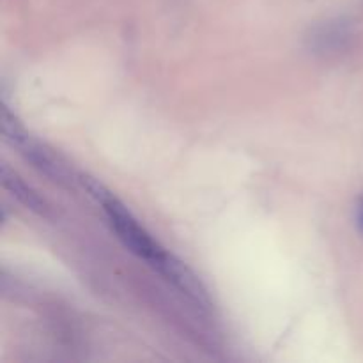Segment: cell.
I'll return each instance as SVG.
<instances>
[{
    "label": "cell",
    "mask_w": 363,
    "mask_h": 363,
    "mask_svg": "<svg viewBox=\"0 0 363 363\" xmlns=\"http://www.w3.org/2000/svg\"><path fill=\"white\" fill-rule=\"evenodd\" d=\"M357 227L363 236V195L358 199V202H357Z\"/></svg>",
    "instance_id": "8992f818"
},
{
    "label": "cell",
    "mask_w": 363,
    "mask_h": 363,
    "mask_svg": "<svg viewBox=\"0 0 363 363\" xmlns=\"http://www.w3.org/2000/svg\"><path fill=\"white\" fill-rule=\"evenodd\" d=\"M80 181L84 183V186L87 188L89 194L94 195V197L98 199V202H101L103 211H105L106 218H108L110 227H112L113 233L117 234L121 243H123L131 254L144 259L151 268H158L169 252H167L165 248H163L162 245H160L158 241L140 225V222L131 215L130 209H128L119 199L113 197L108 190H105L98 181L85 176H82Z\"/></svg>",
    "instance_id": "6da1fadb"
},
{
    "label": "cell",
    "mask_w": 363,
    "mask_h": 363,
    "mask_svg": "<svg viewBox=\"0 0 363 363\" xmlns=\"http://www.w3.org/2000/svg\"><path fill=\"white\" fill-rule=\"evenodd\" d=\"M2 135L39 174H43L55 184H60V186H73L77 179H74L73 172L66 165V162L59 155H55L52 149L46 147L45 144L32 138L25 131V128L18 123L16 116L9 112L6 103L2 105Z\"/></svg>",
    "instance_id": "7a4b0ae2"
},
{
    "label": "cell",
    "mask_w": 363,
    "mask_h": 363,
    "mask_svg": "<svg viewBox=\"0 0 363 363\" xmlns=\"http://www.w3.org/2000/svg\"><path fill=\"white\" fill-rule=\"evenodd\" d=\"M0 177H2V184L21 206H25L27 209H30L32 213H35L38 216H43V218H53L52 206L30 186V184L25 183L16 172L9 169L7 165L2 167V172H0Z\"/></svg>",
    "instance_id": "277c9868"
},
{
    "label": "cell",
    "mask_w": 363,
    "mask_h": 363,
    "mask_svg": "<svg viewBox=\"0 0 363 363\" xmlns=\"http://www.w3.org/2000/svg\"><path fill=\"white\" fill-rule=\"evenodd\" d=\"M351 39V30L342 21H328L312 30L308 48L319 55H333L346 50Z\"/></svg>",
    "instance_id": "5b68a950"
},
{
    "label": "cell",
    "mask_w": 363,
    "mask_h": 363,
    "mask_svg": "<svg viewBox=\"0 0 363 363\" xmlns=\"http://www.w3.org/2000/svg\"><path fill=\"white\" fill-rule=\"evenodd\" d=\"M156 272H158L167 282L172 284L181 294H184L191 303L197 305V307L208 308L209 305H211L208 291L202 286L199 277L195 275L184 262H181L176 255L167 254V257L163 259L162 264L156 268Z\"/></svg>",
    "instance_id": "3957f363"
}]
</instances>
